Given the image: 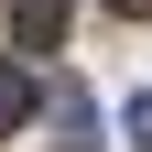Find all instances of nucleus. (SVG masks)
<instances>
[{
  "instance_id": "obj_2",
  "label": "nucleus",
  "mask_w": 152,
  "mask_h": 152,
  "mask_svg": "<svg viewBox=\"0 0 152 152\" xmlns=\"http://www.w3.org/2000/svg\"><path fill=\"white\" fill-rule=\"evenodd\" d=\"M65 33V0H11V44H54Z\"/></svg>"
},
{
  "instance_id": "obj_4",
  "label": "nucleus",
  "mask_w": 152,
  "mask_h": 152,
  "mask_svg": "<svg viewBox=\"0 0 152 152\" xmlns=\"http://www.w3.org/2000/svg\"><path fill=\"white\" fill-rule=\"evenodd\" d=\"M130 130H141V141H152V98H130Z\"/></svg>"
},
{
  "instance_id": "obj_5",
  "label": "nucleus",
  "mask_w": 152,
  "mask_h": 152,
  "mask_svg": "<svg viewBox=\"0 0 152 152\" xmlns=\"http://www.w3.org/2000/svg\"><path fill=\"white\" fill-rule=\"evenodd\" d=\"M109 11H130V22H141V11H152V0H109Z\"/></svg>"
},
{
  "instance_id": "obj_3",
  "label": "nucleus",
  "mask_w": 152,
  "mask_h": 152,
  "mask_svg": "<svg viewBox=\"0 0 152 152\" xmlns=\"http://www.w3.org/2000/svg\"><path fill=\"white\" fill-rule=\"evenodd\" d=\"M22 120H33V65H11V54H0V141H11Z\"/></svg>"
},
{
  "instance_id": "obj_1",
  "label": "nucleus",
  "mask_w": 152,
  "mask_h": 152,
  "mask_svg": "<svg viewBox=\"0 0 152 152\" xmlns=\"http://www.w3.org/2000/svg\"><path fill=\"white\" fill-rule=\"evenodd\" d=\"M98 141V98L87 87H54V152H87Z\"/></svg>"
}]
</instances>
